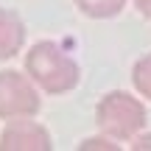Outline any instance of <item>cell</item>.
<instances>
[{
	"instance_id": "6da1fadb",
	"label": "cell",
	"mask_w": 151,
	"mask_h": 151,
	"mask_svg": "<svg viewBox=\"0 0 151 151\" xmlns=\"http://www.w3.org/2000/svg\"><path fill=\"white\" fill-rule=\"evenodd\" d=\"M25 73L37 87L50 95H59L76 87L78 81V65L53 42H37L25 53Z\"/></svg>"
},
{
	"instance_id": "7a4b0ae2",
	"label": "cell",
	"mask_w": 151,
	"mask_h": 151,
	"mask_svg": "<svg viewBox=\"0 0 151 151\" xmlns=\"http://www.w3.org/2000/svg\"><path fill=\"white\" fill-rule=\"evenodd\" d=\"M95 123L112 140H132L146 126V109L129 92H109L95 106Z\"/></svg>"
},
{
	"instance_id": "3957f363",
	"label": "cell",
	"mask_w": 151,
	"mask_h": 151,
	"mask_svg": "<svg viewBox=\"0 0 151 151\" xmlns=\"http://www.w3.org/2000/svg\"><path fill=\"white\" fill-rule=\"evenodd\" d=\"M39 112V95L34 84L17 70L0 73V118L17 120V118H34Z\"/></svg>"
},
{
	"instance_id": "277c9868",
	"label": "cell",
	"mask_w": 151,
	"mask_h": 151,
	"mask_svg": "<svg viewBox=\"0 0 151 151\" xmlns=\"http://www.w3.org/2000/svg\"><path fill=\"white\" fill-rule=\"evenodd\" d=\"M0 148L3 151H48L50 148V134L39 123L28 118L9 120V126L0 134Z\"/></svg>"
},
{
	"instance_id": "5b68a950",
	"label": "cell",
	"mask_w": 151,
	"mask_h": 151,
	"mask_svg": "<svg viewBox=\"0 0 151 151\" xmlns=\"http://www.w3.org/2000/svg\"><path fill=\"white\" fill-rule=\"evenodd\" d=\"M22 39H25V28L22 20L14 11L0 9V59H11V56L20 53Z\"/></svg>"
},
{
	"instance_id": "8992f818",
	"label": "cell",
	"mask_w": 151,
	"mask_h": 151,
	"mask_svg": "<svg viewBox=\"0 0 151 151\" xmlns=\"http://www.w3.org/2000/svg\"><path fill=\"white\" fill-rule=\"evenodd\" d=\"M76 6H78L87 17L104 20V17H115L126 6V0H76Z\"/></svg>"
},
{
	"instance_id": "52a82bcc",
	"label": "cell",
	"mask_w": 151,
	"mask_h": 151,
	"mask_svg": "<svg viewBox=\"0 0 151 151\" xmlns=\"http://www.w3.org/2000/svg\"><path fill=\"white\" fill-rule=\"evenodd\" d=\"M132 81H134L137 92L151 101V53L143 56V59H137L134 70H132Z\"/></svg>"
},
{
	"instance_id": "ba28073f",
	"label": "cell",
	"mask_w": 151,
	"mask_h": 151,
	"mask_svg": "<svg viewBox=\"0 0 151 151\" xmlns=\"http://www.w3.org/2000/svg\"><path fill=\"white\" fill-rule=\"evenodd\" d=\"M81 148H118V146H115V143H109V140H84V143H81Z\"/></svg>"
},
{
	"instance_id": "9c48e42d",
	"label": "cell",
	"mask_w": 151,
	"mask_h": 151,
	"mask_svg": "<svg viewBox=\"0 0 151 151\" xmlns=\"http://www.w3.org/2000/svg\"><path fill=\"white\" fill-rule=\"evenodd\" d=\"M132 148H137V151H143V148H151V134L140 137V140H134V143H132Z\"/></svg>"
},
{
	"instance_id": "30bf717a",
	"label": "cell",
	"mask_w": 151,
	"mask_h": 151,
	"mask_svg": "<svg viewBox=\"0 0 151 151\" xmlns=\"http://www.w3.org/2000/svg\"><path fill=\"white\" fill-rule=\"evenodd\" d=\"M134 6H137V9H140L143 14L151 20V0H134Z\"/></svg>"
}]
</instances>
